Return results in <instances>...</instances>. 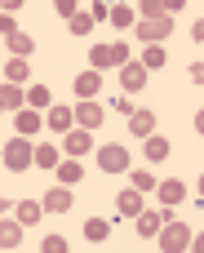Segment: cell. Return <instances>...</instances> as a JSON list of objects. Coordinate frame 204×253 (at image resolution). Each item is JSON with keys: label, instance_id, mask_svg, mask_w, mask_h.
Masks as SVG:
<instances>
[{"label": "cell", "instance_id": "18", "mask_svg": "<svg viewBox=\"0 0 204 253\" xmlns=\"http://www.w3.org/2000/svg\"><path fill=\"white\" fill-rule=\"evenodd\" d=\"M13 218H18L22 227H31V222L44 218V205H40V200H18V205H13Z\"/></svg>", "mask_w": 204, "mask_h": 253}, {"label": "cell", "instance_id": "31", "mask_svg": "<svg viewBox=\"0 0 204 253\" xmlns=\"http://www.w3.org/2000/svg\"><path fill=\"white\" fill-rule=\"evenodd\" d=\"M27 107H31V111H36V107H49V89H44V84H31V89H27Z\"/></svg>", "mask_w": 204, "mask_h": 253}, {"label": "cell", "instance_id": "14", "mask_svg": "<svg viewBox=\"0 0 204 253\" xmlns=\"http://www.w3.org/2000/svg\"><path fill=\"white\" fill-rule=\"evenodd\" d=\"M156 196H160V205H169V209H173V205H182V200H187V187H182L178 178H164V182L156 187Z\"/></svg>", "mask_w": 204, "mask_h": 253}, {"label": "cell", "instance_id": "26", "mask_svg": "<svg viewBox=\"0 0 204 253\" xmlns=\"http://www.w3.org/2000/svg\"><path fill=\"white\" fill-rule=\"evenodd\" d=\"M36 165H40V169H58V165H62V151H58V147H36Z\"/></svg>", "mask_w": 204, "mask_h": 253}, {"label": "cell", "instance_id": "20", "mask_svg": "<svg viewBox=\"0 0 204 253\" xmlns=\"http://www.w3.org/2000/svg\"><path fill=\"white\" fill-rule=\"evenodd\" d=\"M27 107V93L18 84H0V111H22Z\"/></svg>", "mask_w": 204, "mask_h": 253}, {"label": "cell", "instance_id": "21", "mask_svg": "<svg viewBox=\"0 0 204 253\" xmlns=\"http://www.w3.org/2000/svg\"><path fill=\"white\" fill-rule=\"evenodd\" d=\"M142 151H147V160H151V165H160V160H169V138L151 133V138L142 142Z\"/></svg>", "mask_w": 204, "mask_h": 253}, {"label": "cell", "instance_id": "39", "mask_svg": "<svg viewBox=\"0 0 204 253\" xmlns=\"http://www.w3.org/2000/svg\"><path fill=\"white\" fill-rule=\"evenodd\" d=\"M200 196H204V173H200Z\"/></svg>", "mask_w": 204, "mask_h": 253}, {"label": "cell", "instance_id": "2", "mask_svg": "<svg viewBox=\"0 0 204 253\" xmlns=\"http://www.w3.org/2000/svg\"><path fill=\"white\" fill-rule=\"evenodd\" d=\"M124 62H129V44H124V40H111V44H93V49H89V67H93V71L124 67Z\"/></svg>", "mask_w": 204, "mask_h": 253}, {"label": "cell", "instance_id": "11", "mask_svg": "<svg viewBox=\"0 0 204 253\" xmlns=\"http://www.w3.org/2000/svg\"><path fill=\"white\" fill-rule=\"evenodd\" d=\"M40 125H44V116H40V111H31V107H22V111L13 116L18 138H36V133H40Z\"/></svg>", "mask_w": 204, "mask_h": 253}, {"label": "cell", "instance_id": "40", "mask_svg": "<svg viewBox=\"0 0 204 253\" xmlns=\"http://www.w3.org/2000/svg\"><path fill=\"white\" fill-rule=\"evenodd\" d=\"M0 44H4V40H0Z\"/></svg>", "mask_w": 204, "mask_h": 253}, {"label": "cell", "instance_id": "30", "mask_svg": "<svg viewBox=\"0 0 204 253\" xmlns=\"http://www.w3.org/2000/svg\"><path fill=\"white\" fill-rule=\"evenodd\" d=\"M71 31H76V36H89V31H93V13H89V9H80V13L71 18Z\"/></svg>", "mask_w": 204, "mask_h": 253}, {"label": "cell", "instance_id": "5", "mask_svg": "<svg viewBox=\"0 0 204 253\" xmlns=\"http://www.w3.org/2000/svg\"><path fill=\"white\" fill-rule=\"evenodd\" d=\"M173 36V18H160V22H138V40L142 44H164Z\"/></svg>", "mask_w": 204, "mask_h": 253}, {"label": "cell", "instance_id": "9", "mask_svg": "<svg viewBox=\"0 0 204 253\" xmlns=\"http://www.w3.org/2000/svg\"><path fill=\"white\" fill-rule=\"evenodd\" d=\"M164 222H169V213H160V209H142V213L133 218V227H138V236H147V240H156Z\"/></svg>", "mask_w": 204, "mask_h": 253}, {"label": "cell", "instance_id": "33", "mask_svg": "<svg viewBox=\"0 0 204 253\" xmlns=\"http://www.w3.org/2000/svg\"><path fill=\"white\" fill-rule=\"evenodd\" d=\"M13 31H18V18H13V13H4V9H0V36H4V40H9V36H13Z\"/></svg>", "mask_w": 204, "mask_h": 253}, {"label": "cell", "instance_id": "23", "mask_svg": "<svg viewBox=\"0 0 204 253\" xmlns=\"http://www.w3.org/2000/svg\"><path fill=\"white\" fill-rule=\"evenodd\" d=\"M53 173H58V187H71V182H80V178H84L80 160H62V165H58Z\"/></svg>", "mask_w": 204, "mask_h": 253}, {"label": "cell", "instance_id": "37", "mask_svg": "<svg viewBox=\"0 0 204 253\" xmlns=\"http://www.w3.org/2000/svg\"><path fill=\"white\" fill-rule=\"evenodd\" d=\"M187 253H204V231H200V236H191V249H187Z\"/></svg>", "mask_w": 204, "mask_h": 253}, {"label": "cell", "instance_id": "16", "mask_svg": "<svg viewBox=\"0 0 204 253\" xmlns=\"http://www.w3.org/2000/svg\"><path fill=\"white\" fill-rule=\"evenodd\" d=\"M4 44H9V53H13V58H31V53H36V40H31V31H22V27H18Z\"/></svg>", "mask_w": 204, "mask_h": 253}, {"label": "cell", "instance_id": "12", "mask_svg": "<svg viewBox=\"0 0 204 253\" xmlns=\"http://www.w3.org/2000/svg\"><path fill=\"white\" fill-rule=\"evenodd\" d=\"M62 147H67V160H80L84 151H93V133H89V129H71Z\"/></svg>", "mask_w": 204, "mask_h": 253}, {"label": "cell", "instance_id": "24", "mask_svg": "<svg viewBox=\"0 0 204 253\" xmlns=\"http://www.w3.org/2000/svg\"><path fill=\"white\" fill-rule=\"evenodd\" d=\"M107 236H111V222H107V218H89V222H84V240H89V245H102Z\"/></svg>", "mask_w": 204, "mask_h": 253}, {"label": "cell", "instance_id": "7", "mask_svg": "<svg viewBox=\"0 0 204 253\" xmlns=\"http://www.w3.org/2000/svg\"><path fill=\"white\" fill-rule=\"evenodd\" d=\"M71 89H76V98H80V102H93V98H98V89H102V71H93V67H89V71H80V76L71 80Z\"/></svg>", "mask_w": 204, "mask_h": 253}, {"label": "cell", "instance_id": "4", "mask_svg": "<svg viewBox=\"0 0 204 253\" xmlns=\"http://www.w3.org/2000/svg\"><path fill=\"white\" fill-rule=\"evenodd\" d=\"M98 169H102V173H124V169H129V147L102 142V147H98Z\"/></svg>", "mask_w": 204, "mask_h": 253}, {"label": "cell", "instance_id": "17", "mask_svg": "<svg viewBox=\"0 0 204 253\" xmlns=\"http://www.w3.org/2000/svg\"><path fill=\"white\" fill-rule=\"evenodd\" d=\"M44 125H49L53 133H71V129H76V116H71L67 107H49V116H44Z\"/></svg>", "mask_w": 204, "mask_h": 253}, {"label": "cell", "instance_id": "8", "mask_svg": "<svg viewBox=\"0 0 204 253\" xmlns=\"http://www.w3.org/2000/svg\"><path fill=\"white\" fill-rule=\"evenodd\" d=\"M71 116H76V129H89V133H93V129L102 125V116H107V111H102L98 102H76V107H71Z\"/></svg>", "mask_w": 204, "mask_h": 253}, {"label": "cell", "instance_id": "27", "mask_svg": "<svg viewBox=\"0 0 204 253\" xmlns=\"http://www.w3.org/2000/svg\"><path fill=\"white\" fill-rule=\"evenodd\" d=\"M142 67H147V71L164 67V44H147V49H142Z\"/></svg>", "mask_w": 204, "mask_h": 253}, {"label": "cell", "instance_id": "28", "mask_svg": "<svg viewBox=\"0 0 204 253\" xmlns=\"http://www.w3.org/2000/svg\"><path fill=\"white\" fill-rule=\"evenodd\" d=\"M156 187H160V178H156L151 169H138V173H133V191L147 196V191H156Z\"/></svg>", "mask_w": 204, "mask_h": 253}, {"label": "cell", "instance_id": "38", "mask_svg": "<svg viewBox=\"0 0 204 253\" xmlns=\"http://www.w3.org/2000/svg\"><path fill=\"white\" fill-rule=\"evenodd\" d=\"M196 133H200V138H204V107H200V111H196Z\"/></svg>", "mask_w": 204, "mask_h": 253}, {"label": "cell", "instance_id": "25", "mask_svg": "<svg viewBox=\"0 0 204 253\" xmlns=\"http://www.w3.org/2000/svg\"><path fill=\"white\" fill-rule=\"evenodd\" d=\"M22 80H27V58H9L4 62V84H18L22 89Z\"/></svg>", "mask_w": 204, "mask_h": 253}, {"label": "cell", "instance_id": "34", "mask_svg": "<svg viewBox=\"0 0 204 253\" xmlns=\"http://www.w3.org/2000/svg\"><path fill=\"white\" fill-rule=\"evenodd\" d=\"M89 13H93V22H107V13H111V4H102V0H93V9H89Z\"/></svg>", "mask_w": 204, "mask_h": 253}, {"label": "cell", "instance_id": "10", "mask_svg": "<svg viewBox=\"0 0 204 253\" xmlns=\"http://www.w3.org/2000/svg\"><path fill=\"white\" fill-rule=\"evenodd\" d=\"M40 205H44V213H67L76 205V196H71V187H49Z\"/></svg>", "mask_w": 204, "mask_h": 253}, {"label": "cell", "instance_id": "15", "mask_svg": "<svg viewBox=\"0 0 204 253\" xmlns=\"http://www.w3.org/2000/svg\"><path fill=\"white\" fill-rule=\"evenodd\" d=\"M116 209H120L124 218H138V213L147 209V205H142V191H133V187H124V191L116 196Z\"/></svg>", "mask_w": 204, "mask_h": 253}, {"label": "cell", "instance_id": "35", "mask_svg": "<svg viewBox=\"0 0 204 253\" xmlns=\"http://www.w3.org/2000/svg\"><path fill=\"white\" fill-rule=\"evenodd\" d=\"M191 80H196V84H204V62H191Z\"/></svg>", "mask_w": 204, "mask_h": 253}, {"label": "cell", "instance_id": "22", "mask_svg": "<svg viewBox=\"0 0 204 253\" xmlns=\"http://www.w3.org/2000/svg\"><path fill=\"white\" fill-rule=\"evenodd\" d=\"M107 22H111V27H133V22H138V9H133V4H111Z\"/></svg>", "mask_w": 204, "mask_h": 253}, {"label": "cell", "instance_id": "36", "mask_svg": "<svg viewBox=\"0 0 204 253\" xmlns=\"http://www.w3.org/2000/svg\"><path fill=\"white\" fill-rule=\"evenodd\" d=\"M191 40H196V44H204V18L196 22V27H191Z\"/></svg>", "mask_w": 204, "mask_h": 253}, {"label": "cell", "instance_id": "19", "mask_svg": "<svg viewBox=\"0 0 204 253\" xmlns=\"http://www.w3.org/2000/svg\"><path fill=\"white\" fill-rule=\"evenodd\" d=\"M22 245V222L18 218H0V249H18Z\"/></svg>", "mask_w": 204, "mask_h": 253}, {"label": "cell", "instance_id": "3", "mask_svg": "<svg viewBox=\"0 0 204 253\" xmlns=\"http://www.w3.org/2000/svg\"><path fill=\"white\" fill-rule=\"evenodd\" d=\"M156 240H160V249H164V253H187V249H191V227L178 222V218H169V222L160 227Z\"/></svg>", "mask_w": 204, "mask_h": 253}, {"label": "cell", "instance_id": "29", "mask_svg": "<svg viewBox=\"0 0 204 253\" xmlns=\"http://www.w3.org/2000/svg\"><path fill=\"white\" fill-rule=\"evenodd\" d=\"M40 253H71V245H67V236H44Z\"/></svg>", "mask_w": 204, "mask_h": 253}, {"label": "cell", "instance_id": "13", "mask_svg": "<svg viewBox=\"0 0 204 253\" xmlns=\"http://www.w3.org/2000/svg\"><path fill=\"white\" fill-rule=\"evenodd\" d=\"M129 133H133V138H142V142H147V138H151V133H156V111H142V107H138V111H133V116H129Z\"/></svg>", "mask_w": 204, "mask_h": 253}, {"label": "cell", "instance_id": "32", "mask_svg": "<svg viewBox=\"0 0 204 253\" xmlns=\"http://www.w3.org/2000/svg\"><path fill=\"white\" fill-rule=\"evenodd\" d=\"M53 9H58V13L67 18V22H71V18L80 13V0H53Z\"/></svg>", "mask_w": 204, "mask_h": 253}, {"label": "cell", "instance_id": "6", "mask_svg": "<svg viewBox=\"0 0 204 253\" xmlns=\"http://www.w3.org/2000/svg\"><path fill=\"white\" fill-rule=\"evenodd\" d=\"M120 89H124V93H142V89H147V67L129 58V62L120 67Z\"/></svg>", "mask_w": 204, "mask_h": 253}, {"label": "cell", "instance_id": "1", "mask_svg": "<svg viewBox=\"0 0 204 253\" xmlns=\"http://www.w3.org/2000/svg\"><path fill=\"white\" fill-rule=\"evenodd\" d=\"M0 165H4L9 173H22V169H31V165H36V142L13 133V138L4 142V151H0Z\"/></svg>", "mask_w": 204, "mask_h": 253}]
</instances>
